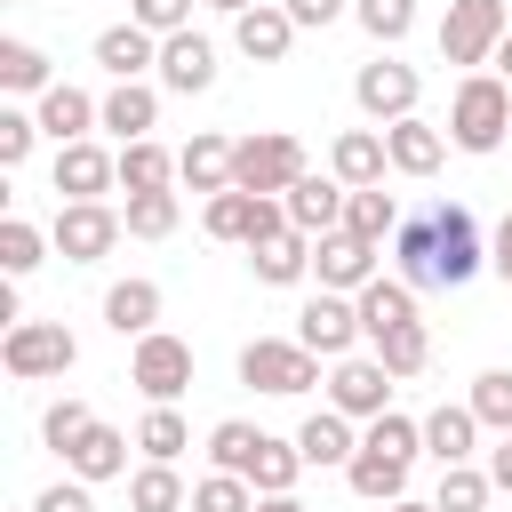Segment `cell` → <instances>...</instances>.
Listing matches in <instances>:
<instances>
[{"label": "cell", "instance_id": "obj_1", "mask_svg": "<svg viewBox=\"0 0 512 512\" xmlns=\"http://www.w3.org/2000/svg\"><path fill=\"white\" fill-rule=\"evenodd\" d=\"M512 136V88L496 72H464L448 96V144L456 152H496Z\"/></svg>", "mask_w": 512, "mask_h": 512}, {"label": "cell", "instance_id": "obj_2", "mask_svg": "<svg viewBox=\"0 0 512 512\" xmlns=\"http://www.w3.org/2000/svg\"><path fill=\"white\" fill-rule=\"evenodd\" d=\"M296 176H312V160H304V144H296L288 128H256V136H240V144H232V192L288 200V184H296Z\"/></svg>", "mask_w": 512, "mask_h": 512}, {"label": "cell", "instance_id": "obj_3", "mask_svg": "<svg viewBox=\"0 0 512 512\" xmlns=\"http://www.w3.org/2000/svg\"><path fill=\"white\" fill-rule=\"evenodd\" d=\"M504 40H512V8L504 0H448V16H440V64L480 72V64H496Z\"/></svg>", "mask_w": 512, "mask_h": 512}, {"label": "cell", "instance_id": "obj_4", "mask_svg": "<svg viewBox=\"0 0 512 512\" xmlns=\"http://www.w3.org/2000/svg\"><path fill=\"white\" fill-rule=\"evenodd\" d=\"M72 360H80V336H72L64 320H16V328L0 336V368H8L16 384L72 376Z\"/></svg>", "mask_w": 512, "mask_h": 512}, {"label": "cell", "instance_id": "obj_5", "mask_svg": "<svg viewBox=\"0 0 512 512\" xmlns=\"http://www.w3.org/2000/svg\"><path fill=\"white\" fill-rule=\"evenodd\" d=\"M240 384L272 392V400H296V392L320 384V352H304L296 336H256V344H240Z\"/></svg>", "mask_w": 512, "mask_h": 512}, {"label": "cell", "instance_id": "obj_6", "mask_svg": "<svg viewBox=\"0 0 512 512\" xmlns=\"http://www.w3.org/2000/svg\"><path fill=\"white\" fill-rule=\"evenodd\" d=\"M128 384H136L152 408H176V400L192 392V344L168 336V328L136 336V352H128Z\"/></svg>", "mask_w": 512, "mask_h": 512}, {"label": "cell", "instance_id": "obj_7", "mask_svg": "<svg viewBox=\"0 0 512 512\" xmlns=\"http://www.w3.org/2000/svg\"><path fill=\"white\" fill-rule=\"evenodd\" d=\"M200 224H208V240L264 248V240H280V232H288V208H280V200H256V192H216V200L200 208Z\"/></svg>", "mask_w": 512, "mask_h": 512}, {"label": "cell", "instance_id": "obj_8", "mask_svg": "<svg viewBox=\"0 0 512 512\" xmlns=\"http://www.w3.org/2000/svg\"><path fill=\"white\" fill-rule=\"evenodd\" d=\"M120 232H128V224H120V208H104V200H64L56 224H48V240H56L64 264H96V256H112Z\"/></svg>", "mask_w": 512, "mask_h": 512}, {"label": "cell", "instance_id": "obj_9", "mask_svg": "<svg viewBox=\"0 0 512 512\" xmlns=\"http://www.w3.org/2000/svg\"><path fill=\"white\" fill-rule=\"evenodd\" d=\"M480 264H488V248H480L472 208L464 200H432V272H440V288H464Z\"/></svg>", "mask_w": 512, "mask_h": 512}, {"label": "cell", "instance_id": "obj_10", "mask_svg": "<svg viewBox=\"0 0 512 512\" xmlns=\"http://www.w3.org/2000/svg\"><path fill=\"white\" fill-rule=\"evenodd\" d=\"M392 384H400V376H392L376 352H368V360L352 352V360L328 368V408L352 416V424H376V416H392Z\"/></svg>", "mask_w": 512, "mask_h": 512}, {"label": "cell", "instance_id": "obj_11", "mask_svg": "<svg viewBox=\"0 0 512 512\" xmlns=\"http://www.w3.org/2000/svg\"><path fill=\"white\" fill-rule=\"evenodd\" d=\"M416 96H424V80H416V64H392V56H376V64H360V80H352V104L376 120V128H392V120H408L416 112Z\"/></svg>", "mask_w": 512, "mask_h": 512}, {"label": "cell", "instance_id": "obj_12", "mask_svg": "<svg viewBox=\"0 0 512 512\" xmlns=\"http://www.w3.org/2000/svg\"><path fill=\"white\" fill-rule=\"evenodd\" d=\"M296 344L304 352H320V360H352V344H360V304L352 296H304V312H296Z\"/></svg>", "mask_w": 512, "mask_h": 512}, {"label": "cell", "instance_id": "obj_13", "mask_svg": "<svg viewBox=\"0 0 512 512\" xmlns=\"http://www.w3.org/2000/svg\"><path fill=\"white\" fill-rule=\"evenodd\" d=\"M344 200H352V192H344L336 176H320V168H312V176H296V184H288V200H280V208H288V224H296L304 240H328V232H344Z\"/></svg>", "mask_w": 512, "mask_h": 512}, {"label": "cell", "instance_id": "obj_14", "mask_svg": "<svg viewBox=\"0 0 512 512\" xmlns=\"http://www.w3.org/2000/svg\"><path fill=\"white\" fill-rule=\"evenodd\" d=\"M232 48H240L248 64H288V48H296V16H288L280 0H256L248 16H232Z\"/></svg>", "mask_w": 512, "mask_h": 512}, {"label": "cell", "instance_id": "obj_15", "mask_svg": "<svg viewBox=\"0 0 512 512\" xmlns=\"http://www.w3.org/2000/svg\"><path fill=\"white\" fill-rule=\"evenodd\" d=\"M120 184V152H104L96 136L88 144H56V192L64 200H104Z\"/></svg>", "mask_w": 512, "mask_h": 512}, {"label": "cell", "instance_id": "obj_16", "mask_svg": "<svg viewBox=\"0 0 512 512\" xmlns=\"http://www.w3.org/2000/svg\"><path fill=\"white\" fill-rule=\"evenodd\" d=\"M312 272H320L328 296H360L376 280V248L352 240V232H328V240H312Z\"/></svg>", "mask_w": 512, "mask_h": 512}, {"label": "cell", "instance_id": "obj_17", "mask_svg": "<svg viewBox=\"0 0 512 512\" xmlns=\"http://www.w3.org/2000/svg\"><path fill=\"white\" fill-rule=\"evenodd\" d=\"M384 168H392V152H384V128H344V136L328 144V176H336L344 192H368V184H384Z\"/></svg>", "mask_w": 512, "mask_h": 512}, {"label": "cell", "instance_id": "obj_18", "mask_svg": "<svg viewBox=\"0 0 512 512\" xmlns=\"http://www.w3.org/2000/svg\"><path fill=\"white\" fill-rule=\"evenodd\" d=\"M160 88H168V96L216 88V48H208L200 32H168V40H160Z\"/></svg>", "mask_w": 512, "mask_h": 512}, {"label": "cell", "instance_id": "obj_19", "mask_svg": "<svg viewBox=\"0 0 512 512\" xmlns=\"http://www.w3.org/2000/svg\"><path fill=\"white\" fill-rule=\"evenodd\" d=\"M40 136H56V144H88V128H104V104L88 96V88H72V80H56L48 96H40Z\"/></svg>", "mask_w": 512, "mask_h": 512}, {"label": "cell", "instance_id": "obj_20", "mask_svg": "<svg viewBox=\"0 0 512 512\" xmlns=\"http://www.w3.org/2000/svg\"><path fill=\"white\" fill-rule=\"evenodd\" d=\"M384 152H392V168H400V176H432V168L448 160V128H432L424 112H408V120H392V128H384Z\"/></svg>", "mask_w": 512, "mask_h": 512}, {"label": "cell", "instance_id": "obj_21", "mask_svg": "<svg viewBox=\"0 0 512 512\" xmlns=\"http://www.w3.org/2000/svg\"><path fill=\"white\" fill-rule=\"evenodd\" d=\"M296 456H304V464H320V472H328V464L344 472V464L360 456V432H352V416H336V408H312V416L296 424Z\"/></svg>", "mask_w": 512, "mask_h": 512}, {"label": "cell", "instance_id": "obj_22", "mask_svg": "<svg viewBox=\"0 0 512 512\" xmlns=\"http://www.w3.org/2000/svg\"><path fill=\"white\" fill-rule=\"evenodd\" d=\"M344 480H352V496H360V504H400V496H408V456H392V448L360 440V456L344 464Z\"/></svg>", "mask_w": 512, "mask_h": 512}, {"label": "cell", "instance_id": "obj_23", "mask_svg": "<svg viewBox=\"0 0 512 512\" xmlns=\"http://www.w3.org/2000/svg\"><path fill=\"white\" fill-rule=\"evenodd\" d=\"M96 64H104L112 80H144V72H160V40H152L144 24H104V32H96Z\"/></svg>", "mask_w": 512, "mask_h": 512}, {"label": "cell", "instance_id": "obj_24", "mask_svg": "<svg viewBox=\"0 0 512 512\" xmlns=\"http://www.w3.org/2000/svg\"><path fill=\"white\" fill-rule=\"evenodd\" d=\"M64 472H72V480H88V488H96V480H120V472H128V432L88 424V432L64 448Z\"/></svg>", "mask_w": 512, "mask_h": 512}, {"label": "cell", "instance_id": "obj_25", "mask_svg": "<svg viewBox=\"0 0 512 512\" xmlns=\"http://www.w3.org/2000/svg\"><path fill=\"white\" fill-rule=\"evenodd\" d=\"M152 120H160V88H152V80H112V96H104V128H112L120 144H144Z\"/></svg>", "mask_w": 512, "mask_h": 512}, {"label": "cell", "instance_id": "obj_26", "mask_svg": "<svg viewBox=\"0 0 512 512\" xmlns=\"http://www.w3.org/2000/svg\"><path fill=\"white\" fill-rule=\"evenodd\" d=\"M104 328L112 336H152L160 328V280H112L104 288Z\"/></svg>", "mask_w": 512, "mask_h": 512}, {"label": "cell", "instance_id": "obj_27", "mask_svg": "<svg viewBox=\"0 0 512 512\" xmlns=\"http://www.w3.org/2000/svg\"><path fill=\"white\" fill-rule=\"evenodd\" d=\"M352 304H360V336H368V344L416 320V288H408V280H384V272H376V280H368Z\"/></svg>", "mask_w": 512, "mask_h": 512}, {"label": "cell", "instance_id": "obj_28", "mask_svg": "<svg viewBox=\"0 0 512 512\" xmlns=\"http://www.w3.org/2000/svg\"><path fill=\"white\" fill-rule=\"evenodd\" d=\"M472 440H480V416H472V400H440L432 416H424V456H440V472L448 464H472Z\"/></svg>", "mask_w": 512, "mask_h": 512}, {"label": "cell", "instance_id": "obj_29", "mask_svg": "<svg viewBox=\"0 0 512 512\" xmlns=\"http://www.w3.org/2000/svg\"><path fill=\"white\" fill-rule=\"evenodd\" d=\"M392 280H408L416 296L440 288V272H432V208L424 216H400V232H392Z\"/></svg>", "mask_w": 512, "mask_h": 512}, {"label": "cell", "instance_id": "obj_30", "mask_svg": "<svg viewBox=\"0 0 512 512\" xmlns=\"http://www.w3.org/2000/svg\"><path fill=\"white\" fill-rule=\"evenodd\" d=\"M176 176H184L192 192H208V200H216V192H232V144L200 128V136H192V144L176 152Z\"/></svg>", "mask_w": 512, "mask_h": 512}, {"label": "cell", "instance_id": "obj_31", "mask_svg": "<svg viewBox=\"0 0 512 512\" xmlns=\"http://www.w3.org/2000/svg\"><path fill=\"white\" fill-rule=\"evenodd\" d=\"M248 272H256L264 288H296V280L312 272V240H304V232L288 224L280 240H264V248H248Z\"/></svg>", "mask_w": 512, "mask_h": 512}, {"label": "cell", "instance_id": "obj_32", "mask_svg": "<svg viewBox=\"0 0 512 512\" xmlns=\"http://www.w3.org/2000/svg\"><path fill=\"white\" fill-rule=\"evenodd\" d=\"M168 184H176V152L168 144H152V136L144 144H120V192L128 200L136 192H168Z\"/></svg>", "mask_w": 512, "mask_h": 512}, {"label": "cell", "instance_id": "obj_33", "mask_svg": "<svg viewBox=\"0 0 512 512\" xmlns=\"http://www.w3.org/2000/svg\"><path fill=\"white\" fill-rule=\"evenodd\" d=\"M344 232H352V240H368V248H384V240L400 232V200H392L384 184L352 192V200H344Z\"/></svg>", "mask_w": 512, "mask_h": 512}, {"label": "cell", "instance_id": "obj_34", "mask_svg": "<svg viewBox=\"0 0 512 512\" xmlns=\"http://www.w3.org/2000/svg\"><path fill=\"white\" fill-rule=\"evenodd\" d=\"M128 512H192V488L176 464H144L128 472Z\"/></svg>", "mask_w": 512, "mask_h": 512}, {"label": "cell", "instance_id": "obj_35", "mask_svg": "<svg viewBox=\"0 0 512 512\" xmlns=\"http://www.w3.org/2000/svg\"><path fill=\"white\" fill-rule=\"evenodd\" d=\"M0 88H8V96H48L56 72H48V56H40L32 40H0Z\"/></svg>", "mask_w": 512, "mask_h": 512}, {"label": "cell", "instance_id": "obj_36", "mask_svg": "<svg viewBox=\"0 0 512 512\" xmlns=\"http://www.w3.org/2000/svg\"><path fill=\"white\" fill-rule=\"evenodd\" d=\"M136 448H144V464H176V456L192 448V424H184L176 408H144V424H136Z\"/></svg>", "mask_w": 512, "mask_h": 512}, {"label": "cell", "instance_id": "obj_37", "mask_svg": "<svg viewBox=\"0 0 512 512\" xmlns=\"http://www.w3.org/2000/svg\"><path fill=\"white\" fill-rule=\"evenodd\" d=\"M296 472H304L296 440H272V432H264V448H256V472H248V488H256V496H296Z\"/></svg>", "mask_w": 512, "mask_h": 512}, {"label": "cell", "instance_id": "obj_38", "mask_svg": "<svg viewBox=\"0 0 512 512\" xmlns=\"http://www.w3.org/2000/svg\"><path fill=\"white\" fill-rule=\"evenodd\" d=\"M48 248H56V240H48L40 224H24V216H0V272H8V280H24V272L48 256Z\"/></svg>", "mask_w": 512, "mask_h": 512}, {"label": "cell", "instance_id": "obj_39", "mask_svg": "<svg viewBox=\"0 0 512 512\" xmlns=\"http://www.w3.org/2000/svg\"><path fill=\"white\" fill-rule=\"evenodd\" d=\"M256 448H264V432H256V424H240V416H224V424L208 432L216 472H240V480H248V472H256Z\"/></svg>", "mask_w": 512, "mask_h": 512}, {"label": "cell", "instance_id": "obj_40", "mask_svg": "<svg viewBox=\"0 0 512 512\" xmlns=\"http://www.w3.org/2000/svg\"><path fill=\"white\" fill-rule=\"evenodd\" d=\"M472 416H480V432H512V368H480L472 376Z\"/></svg>", "mask_w": 512, "mask_h": 512}, {"label": "cell", "instance_id": "obj_41", "mask_svg": "<svg viewBox=\"0 0 512 512\" xmlns=\"http://www.w3.org/2000/svg\"><path fill=\"white\" fill-rule=\"evenodd\" d=\"M376 360H384L392 376H424V368H432V336H424V320H408V328L376 336Z\"/></svg>", "mask_w": 512, "mask_h": 512}, {"label": "cell", "instance_id": "obj_42", "mask_svg": "<svg viewBox=\"0 0 512 512\" xmlns=\"http://www.w3.org/2000/svg\"><path fill=\"white\" fill-rule=\"evenodd\" d=\"M488 496H496V480H488L480 464H448L432 504H440V512H488Z\"/></svg>", "mask_w": 512, "mask_h": 512}, {"label": "cell", "instance_id": "obj_43", "mask_svg": "<svg viewBox=\"0 0 512 512\" xmlns=\"http://www.w3.org/2000/svg\"><path fill=\"white\" fill-rule=\"evenodd\" d=\"M352 16H360V32H368L376 48H392V40L416 32V0H352Z\"/></svg>", "mask_w": 512, "mask_h": 512}, {"label": "cell", "instance_id": "obj_44", "mask_svg": "<svg viewBox=\"0 0 512 512\" xmlns=\"http://www.w3.org/2000/svg\"><path fill=\"white\" fill-rule=\"evenodd\" d=\"M120 224H128V240H168L176 232V192H136L120 208Z\"/></svg>", "mask_w": 512, "mask_h": 512}, {"label": "cell", "instance_id": "obj_45", "mask_svg": "<svg viewBox=\"0 0 512 512\" xmlns=\"http://www.w3.org/2000/svg\"><path fill=\"white\" fill-rule=\"evenodd\" d=\"M192 512H256V488L240 472H208V480H192Z\"/></svg>", "mask_w": 512, "mask_h": 512}, {"label": "cell", "instance_id": "obj_46", "mask_svg": "<svg viewBox=\"0 0 512 512\" xmlns=\"http://www.w3.org/2000/svg\"><path fill=\"white\" fill-rule=\"evenodd\" d=\"M88 424H96V408H88V400H80V392H64V400H56V408H48V416H40V440H48V448H56V456H64V448H72V440H80V432H88Z\"/></svg>", "mask_w": 512, "mask_h": 512}, {"label": "cell", "instance_id": "obj_47", "mask_svg": "<svg viewBox=\"0 0 512 512\" xmlns=\"http://www.w3.org/2000/svg\"><path fill=\"white\" fill-rule=\"evenodd\" d=\"M128 24H144L152 40H168V32H192V0H128Z\"/></svg>", "mask_w": 512, "mask_h": 512}, {"label": "cell", "instance_id": "obj_48", "mask_svg": "<svg viewBox=\"0 0 512 512\" xmlns=\"http://www.w3.org/2000/svg\"><path fill=\"white\" fill-rule=\"evenodd\" d=\"M32 136H40V120L8 104V112H0V168H24V160H32Z\"/></svg>", "mask_w": 512, "mask_h": 512}, {"label": "cell", "instance_id": "obj_49", "mask_svg": "<svg viewBox=\"0 0 512 512\" xmlns=\"http://www.w3.org/2000/svg\"><path fill=\"white\" fill-rule=\"evenodd\" d=\"M32 512H96V504H88V480H56L32 496Z\"/></svg>", "mask_w": 512, "mask_h": 512}, {"label": "cell", "instance_id": "obj_50", "mask_svg": "<svg viewBox=\"0 0 512 512\" xmlns=\"http://www.w3.org/2000/svg\"><path fill=\"white\" fill-rule=\"evenodd\" d=\"M280 8L296 16V32H328V24H336V16L352 8V0H280Z\"/></svg>", "mask_w": 512, "mask_h": 512}, {"label": "cell", "instance_id": "obj_51", "mask_svg": "<svg viewBox=\"0 0 512 512\" xmlns=\"http://www.w3.org/2000/svg\"><path fill=\"white\" fill-rule=\"evenodd\" d=\"M488 264H496V280H504V288H512V216H504V224H496V240H488Z\"/></svg>", "mask_w": 512, "mask_h": 512}, {"label": "cell", "instance_id": "obj_52", "mask_svg": "<svg viewBox=\"0 0 512 512\" xmlns=\"http://www.w3.org/2000/svg\"><path fill=\"white\" fill-rule=\"evenodd\" d=\"M488 480H496V488H504V496H512V432H504V440H496V448H488Z\"/></svg>", "mask_w": 512, "mask_h": 512}, {"label": "cell", "instance_id": "obj_53", "mask_svg": "<svg viewBox=\"0 0 512 512\" xmlns=\"http://www.w3.org/2000/svg\"><path fill=\"white\" fill-rule=\"evenodd\" d=\"M256 512H304L296 496H256Z\"/></svg>", "mask_w": 512, "mask_h": 512}, {"label": "cell", "instance_id": "obj_54", "mask_svg": "<svg viewBox=\"0 0 512 512\" xmlns=\"http://www.w3.org/2000/svg\"><path fill=\"white\" fill-rule=\"evenodd\" d=\"M496 80H504V88H512V40H504V48H496Z\"/></svg>", "mask_w": 512, "mask_h": 512}, {"label": "cell", "instance_id": "obj_55", "mask_svg": "<svg viewBox=\"0 0 512 512\" xmlns=\"http://www.w3.org/2000/svg\"><path fill=\"white\" fill-rule=\"evenodd\" d=\"M208 8H224V16H248V8H256V0H208Z\"/></svg>", "mask_w": 512, "mask_h": 512}, {"label": "cell", "instance_id": "obj_56", "mask_svg": "<svg viewBox=\"0 0 512 512\" xmlns=\"http://www.w3.org/2000/svg\"><path fill=\"white\" fill-rule=\"evenodd\" d=\"M384 512H440V504H416V496H400V504H384Z\"/></svg>", "mask_w": 512, "mask_h": 512}]
</instances>
